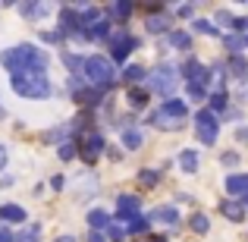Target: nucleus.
Segmentation results:
<instances>
[{"instance_id": "obj_24", "label": "nucleus", "mask_w": 248, "mask_h": 242, "mask_svg": "<svg viewBox=\"0 0 248 242\" xmlns=\"http://www.w3.org/2000/svg\"><path fill=\"white\" fill-rule=\"evenodd\" d=\"M223 44L230 48V54H232V57H239V50L245 48V38H239V35H226V38H223Z\"/></svg>"}, {"instance_id": "obj_22", "label": "nucleus", "mask_w": 248, "mask_h": 242, "mask_svg": "<svg viewBox=\"0 0 248 242\" xmlns=\"http://www.w3.org/2000/svg\"><path fill=\"white\" fill-rule=\"evenodd\" d=\"M38 233H41V226L31 224V226H25L19 236H13V242H35V239H38Z\"/></svg>"}, {"instance_id": "obj_23", "label": "nucleus", "mask_w": 248, "mask_h": 242, "mask_svg": "<svg viewBox=\"0 0 248 242\" xmlns=\"http://www.w3.org/2000/svg\"><path fill=\"white\" fill-rule=\"evenodd\" d=\"M129 13H132V3H110V16L113 19H129Z\"/></svg>"}, {"instance_id": "obj_20", "label": "nucleus", "mask_w": 248, "mask_h": 242, "mask_svg": "<svg viewBox=\"0 0 248 242\" xmlns=\"http://www.w3.org/2000/svg\"><path fill=\"white\" fill-rule=\"evenodd\" d=\"M164 110H167L170 116H176V120H186V113H188L182 101H167V104H164Z\"/></svg>"}, {"instance_id": "obj_19", "label": "nucleus", "mask_w": 248, "mask_h": 242, "mask_svg": "<svg viewBox=\"0 0 248 242\" xmlns=\"http://www.w3.org/2000/svg\"><path fill=\"white\" fill-rule=\"evenodd\" d=\"M145 69H141V66H126V69H123V82H129V85H135V82H141V79H145Z\"/></svg>"}, {"instance_id": "obj_43", "label": "nucleus", "mask_w": 248, "mask_h": 242, "mask_svg": "<svg viewBox=\"0 0 248 242\" xmlns=\"http://www.w3.org/2000/svg\"><path fill=\"white\" fill-rule=\"evenodd\" d=\"M151 242H167V239H164V236H154V239H151Z\"/></svg>"}, {"instance_id": "obj_35", "label": "nucleus", "mask_w": 248, "mask_h": 242, "mask_svg": "<svg viewBox=\"0 0 248 242\" xmlns=\"http://www.w3.org/2000/svg\"><path fill=\"white\" fill-rule=\"evenodd\" d=\"M232 29H239V32H248V19H232Z\"/></svg>"}, {"instance_id": "obj_25", "label": "nucleus", "mask_w": 248, "mask_h": 242, "mask_svg": "<svg viewBox=\"0 0 248 242\" xmlns=\"http://www.w3.org/2000/svg\"><path fill=\"white\" fill-rule=\"evenodd\" d=\"M129 104H132V107H145V104H148V95L141 88H132V91H129Z\"/></svg>"}, {"instance_id": "obj_9", "label": "nucleus", "mask_w": 248, "mask_h": 242, "mask_svg": "<svg viewBox=\"0 0 248 242\" xmlns=\"http://www.w3.org/2000/svg\"><path fill=\"white\" fill-rule=\"evenodd\" d=\"M139 208H141V201L135 198V195H123V198L116 201V211H120L123 220H135L139 217Z\"/></svg>"}, {"instance_id": "obj_5", "label": "nucleus", "mask_w": 248, "mask_h": 242, "mask_svg": "<svg viewBox=\"0 0 248 242\" xmlns=\"http://www.w3.org/2000/svg\"><path fill=\"white\" fill-rule=\"evenodd\" d=\"M217 113L214 110H198V116H195V132H198V142L201 145H214L217 142Z\"/></svg>"}, {"instance_id": "obj_3", "label": "nucleus", "mask_w": 248, "mask_h": 242, "mask_svg": "<svg viewBox=\"0 0 248 242\" xmlns=\"http://www.w3.org/2000/svg\"><path fill=\"white\" fill-rule=\"evenodd\" d=\"M82 73H85V79L91 85H97V88H107V85H113V79H116V69L107 57H88Z\"/></svg>"}, {"instance_id": "obj_8", "label": "nucleus", "mask_w": 248, "mask_h": 242, "mask_svg": "<svg viewBox=\"0 0 248 242\" xmlns=\"http://www.w3.org/2000/svg\"><path fill=\"white\" fill-rule=\"evenodd\" d=\"M148 224L176 226V224H179V211H176V208H170V205H164V208H154V211L148 214Z\"/></svg>"}, {"instance_id": "obj_11", "label": "nucleus", "mask_w": 248, "mask_h": 242, "mask_svg": "<svg viewBox=\"0 0 248 242\" xmlns=\"http://www.w3.org/2000/svg\"><path fill=\"white\" fill-rule=\"evenodd\" d=\"M226 192L230 195H248V173H232V176H226Z\"/></svg>"}, {"instance_id": "obj_4", "label": "nucleus", "mask_w": 248, "mask_h": 242, "mask_svg": "<svg viewBox=\"0 0 248 242\" xmlns=\"http://www.w3.org/2000/svg\"><path fill=\"white\" fill-rule=\"evenodd\" d=\"M179 69L176 66H167V63H160L157 69H151V73L145 76L148 79V88L151 91H157V95H164V97H173V91H176V85H179Z\"/></svg>"}, {"instance_id": "obj_37", "label": "nucleus", "mask_w": 248, "mask_h": 242, "mask_svg": "<svg viewBox=\"0 0 248 242\" xmlns=\"http://www.w3.org/2000/svg\"><path fill=\"white\" fill-rule=\"evenodd\" d=\"M217 19H220V22H223V25H232V16H230V13H226V10H223V13H220V16H217Z\"/></svg>"}, {"instance_id": "obj_31", "label": "nucleus", "mask_w": 248, "mask_h": 242, "mask_svg": "<svg viewBox=\"0 0 248 242\" xmlns=\"http://www.w3.org/2000/svg\"><path fill=\"white\" fill-rule=\"evenodd\" d=\"M188 97H192V101H204L207 97V91L201 88V85H195V82H188Z\"/></svg>"}, {"instance_id": "obj_26", "label": "nucleus", "mask_w": 248, "mask_h": 242, "mask_svg": "<svg viewBox=\"0 0 248 242\" xmlns=\"http://www.w3.org/2000/svg\"><path fill=\"white\" fill-rule=\"evenodd\" d=\"M148 217H135V220H129V226H126V233H145L148 230Z\"/></svg>"}, {"instance_id": "obj_16", "label": "nucleus", "mask_w": 248, "mask_h": 242, "mask_svg": "<svg viewBox=\"0 0 248 242\" xmlns=\"http://www.w3.org/2000/svg\"><path fill=\"white\" fill-rule=\"evenodd\" d=\"M88 224H91V230H97V233H101L104 226L110 224V214L104 211V208H94V211L88 214Z\"/></svg>"}, {"instance_id": "obj_42", "label": "nucleus", "mask_w": 248, "mask_h": 242, "mask_svg": "<svg viewBox=\"0 0 248 242\" xmlns=\"http://www.w3.org/2000/svg\"><path fill=\"white\" fill-rule=\"evenodd\" d=\"M54 242H76L73 236H60V239H54Z\"/></svg>"}, {"instance_id": "obj_27", "label": "nucleus", "mask_w": 248, "mask_h": 242, "mask_svg": "<svg viewBox=\"0 0 248 242\" xmlns=\"http://www.w3.org/2000/svg\"><path fill=\"white\" fill-rule=\"evenodd\" d=\"M107 236L113 239V242H123V236H126V226H120V224H107Z\"/></svg>"}, {"instance_id": "obj_14", "label": "nucleus", "mask_w": 248, "mask_h": 242, "mask_svg": "<svg viewBox=\"0 0 248 242\" xmlns=\"http://www.w3.org/2000/svg\"><path fill=\"white\" fill-rule=\"evenodd\" d=\"M151 123H154L157 129H176V126H179V120H176V116H170L164 107H160V110H154V113H151Z\"/></svg>"}, {"instance_id": "obj_13", "label": "nucleus", "mask_w": 248, "mask_h": 242, "mask_svg": "<svg viewBox=\"0 0 248 242\" xmlns=\"http://www.w3.org/2000/svg\"><path fill=\"white\" fill-rule=\"evenodd\" d=\"M145 25H148V35H160V32H167V29H170V19L164 16V13H151Z\"/></svg>"}, {"instance_id": "obj_12", "label": "nucleus", "mask_w": 248, "mask_h": 242, "mask_svg": "<svg viewBox=\"0 0 248 242\" xmlns=\"http://www.w3.org/2000/svg\"><path fill=\"white\" fill-rule=\"evenodd\" d=\"M0 220H6V224H25V208H19V205H0Z\"/></svg>"}, {"instance_id": "obj_21", "label": "nucleus", "mask_w": 248, "mask_h": 242, "mask_svg": "<svg viewBox=\"0 0 248 242\" xmlns=\"http://www.w3.org/2000/svg\"><path fill=\"white\" fill-rule=\"evenodd\" d=\"M230 73H232V76H239V79H245V76H248V63H245V57H232V60H230Z\"/></svg>"}, {"instance_id": "obj_10", "label": "nucleus", "mask_w": 248, "mask_h": 242, "mask_svg": "<svg viewBox=\"0 0 248 242\" xmlns=\"http://www.w3.org/2000/svg\"><path fill=\"white\" fill-rule=\"evenodd\" d=\"M220 214H223L226 220H232V224H242V217H245V208H242V201L223 198V201H220Z\"/></svg>"}, {"instance_id": "obj_44", "label": "nucleus", "mask_w": 248, "mask_h": 242, "mask_svg": "<svg viewBox=\"0 0 248 242\" xmlns=\"http://www.w3.org/2000/svg\"><path fill=\"white\" fill-rule=\"evenodd\" d=\"M245 48H248V38H245Z\"/></svg>"}, {"instance_id": "obj_40", "label": "nucleus", "mask_w": 248, "mask_h": 242, "mask_svg": "<svg viewBox=\"0 0 248 242\" xmlns=\"http://www.w3.org/2000/svg\"><path fill=\"white\" fill-rule=\"evenodd\" d=\"M3 167H6V148L0 145V170H3Z\"/></svg>"}, {"instance_id": "obj_36", "label": "nucleus", "mask_w": 248, "mask_h": 242, "mask_svg": "<svg viewBox=\"0 0 248 242\" xmlns=\"http://www.w3.org/2000/svg\"><path fill=\"white\" fill-rule=\"evenodd\" d=\"M88 242H107V239H104V233H97V230H91V233H88Z\"/></svg>"}, {"instance_id": "obj_1", "label": "nucleus", "mask_w": 248, "mask_h": 242, "mask_svg": "<svg viewBox=\"0 0 248 242\" xmlns=\"http://www.w3.org/2000/svg\"><path fill=\"white\" fill-rule=\"evenodd\" d=\"M0 63H3L13 76H16V73H47L50 57L44 54L41 48H35V44H19V48L3 50Z\"/></svg>"}, {"instance_id": "obj_34", "label": "nucleus", "mask_w": 248, "mask_h": 242, "mask_svg": "<svg viewBox=\"0 0 248 242\" xmlns=\"http://www.w3.org/2000/svg\"><path fill=\"white\" fill-rule=\"evenodd\" d=\"M211 107H214V110H223V107H226V91H217V95L211 97Z\"/></svg>"}, {"instance_id": "obj_15", "label": "nucleus", "mask_w": 248, "mask_h": 242, "mask_svg": "<svg viewBox=\"0 0 248 242\" xmlns=\"http://www.w3.org/2000/svg\"><path fill=\"white\" fill-rule=\"evenodd\" d=\"M179 167H182V173H198V151L186 148V151L179 154Z\"/></svg>"}, {"instance_id": "obj_28", "label": "nucleus", "mask_w": 248, "mask_h": 242, "mask_svg": "<svg viewBox=\"0 0 248 242\" xmlns=\"http://www.w3.org/2000/svg\"><path fill=\"white\" fill-rule=\"evenodd\" d=\"M63 63H66L69 69H76V76H79V69L85 66V60H79V57H76V54H63Z\"/></svg>"}, {"instance_id": "obj_29", "label": "nucleus", "mask_w": 248, "mask_h": 242, "mask_svg": "<svg viewBox=\"0 0 248 242\" xmlns=\"http://www.w3.org/2000/svg\"><path fill=\"white\" fill-rule=\"evenodd\" d=\"M207 226H211V224H207L204 214H195V217H192V230L195 233H207Z\"/></svg>"}, {"instance_id": "obj_38", "label": "nucleus", "mask_w": 248, "mask_h": 242, "mask_svg": "<svg viewBox=\"0 0 248 242\" xmlns=\"http://www.w3.org/2000/svg\"><path fill=\"white\" fill-rule=\"evenodd\" d=\"M179 16H192V3H182L179 6Z\"/></svg>"}, {"instance_id": "obj_17", "label": "nucleus", "mask_w": 248, "mask_h": 242, "mask_svg": "<svg viewBox=\"0 0 248 242\" xmlns=\"http://www.w3.org/2000/svg\"><path fill=\"white\" fill-rule=\"evenodd\" d=\"M141 145V132L135 126H126L123 129V148H129V151H135V148Z\"/></svg>"}, {"instance_id": "obj_2", "label": "nucleus", "mask_w": 248, "mask_h": 242, "mask_svg": "<svg viewBox=\"0 0 248 242\" xmlns=\"http://www.w3.org/2000/svg\"><path fill=\"white\" fill-rule=\"evenodd\" d=\"M10 82H13V91L29 97V101H44V97H50L47 73H16Z\"/></svg>"}, {"instance_id": "obj_7", "label": "nucleus", "mask_w": 248, "mask_h": 242, "mask_svg": "<svg viewBox=\"0 0 248 242\" xmlns=\"http://www.w3.org/2000/svg\"><path fill=\"white\" fill-rule=\"evenodd\" d=\"M110 44H113V60H126V57L132 54V48H139V41H135L132 35H113Z\"/></svg>"}, {"instance_id": "obj_41", "label": "nucleus", "mask_w": 248, "mask_h": 242, "mask_svg": "<svg viewBox=\"0 0 248 242\" xmlns=\"http://www.w3.org/2000/svg\"><path fill=\"white\" fill-rule=\"evenodd\" d=\"M242 101H248V79L242 82Z\"/></svg>"}, {"instance_id": "obj_30", "label": "nucleus", "mask_w": 248, "mask_h": 242, "mask_svg": "<svg viewBox=\"0 0 248 242\" xmlns=\"http://www.w3.org/2000/svg\"><path fill=\"white\" fill-rule=\"evenodd\" d=\"M139 179H141V186H157V182H160V176L154 173V170H141V176H139Z\"/></svg>"}, {"instance_id": "obj_39", "label": "nucleus", "mask_w": 248, "mask_h": 242, "mask_svg": "<svg viewBox=\"0 0 248 242\" xmlns=\"http://www.w3.org/2000/svg\"><path fill=\"white\" fill-rule=\"evenodd\" d=\"M0 242H13V233L10 230H0Z\"/></svg>"}, {"instance_id": "obj_32", "label": "nucleus", "mask_w": 248, "mask_h": 242, "mask_svg": "<svg viewBox=\"0 0 248 242\" xmlns=\"http://www.w3.org/2000/svg\"><path fill=\"white\" fill-rule=\"evenodd\" d=\"M195 32H201V35H217V29H214L211 22H204V19H195Z\"/></svg>"}, {"instance_id": "obj_18", "label": "nucleus", "mask_w": 248, "mask_h": 242, "mask_svg": "<svg viewBox=\"0 0 248 242\" xmlns=\"http://www.w3.org/2000/svg\"><path fill=\"white\" fill-rule=\"evenodd\" d=\"M170 44H173L176 50H188L192 48V35H188V32H170Z\"/></svg>"}, {"instance_id": "obj_6", "label": "nucleus", "mask_w": 248, "mask_h": 242, "mask_svg": "<svg viewBox=\"0 0 248 242\" xmlns=\"http://www.w3.org/2000/svg\"><path fill=\"white\" fill-rule=\"evenodd\" d=\"M79 148H82V158L91 163V161H97V154L104 151V139L97 132H82L79 135Z\"/></svg>"}, {"instance_id": "obj_33", "label": "nucleus", "mask_w": 248, "mask_h": 242, "mask_svg": "<svg viewBox=\"0 0 248 242\" xmlns=\"http://www.w3.org/2000/svg\"><path fill=\"white\" fill-rule=\"evenodd\" d=\"M73 154H76V145L73 142H63L60 145V161H73Z\"/></svg>"}]
</instances>
